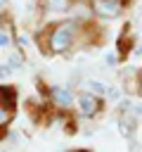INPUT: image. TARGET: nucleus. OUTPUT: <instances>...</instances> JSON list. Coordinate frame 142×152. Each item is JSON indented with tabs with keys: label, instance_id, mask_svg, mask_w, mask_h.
<instances>
[{
	"label": "nucleus",
	"instance_id": "1",
	"mask_svg": "<svg viewBox=\"0 0 142 152\" xmlns=\"http://www.w3.org/2000/svg\"><path fill=\"white\" fill-rule=\"evenodd\" d=\"M73 40V24H62L52 31L50 36V50L52 52H64Z\"/></svg>",
	"mask_w": 142,
	"mask_h": 152
},
{
	"label": "nucleus",
	"instance_id": "2",
	"mask_svg": "<svg viewBox=\"0 0 142 152\" xmlns=\"http://www.w3.org/2000/svg\"><path fill=\"white\" fill-rule=\"evenodd\" d=\"M95 12L99 14V17H116L118 12H121V5L116 2V0H95Z\"/></svg>",
	"mask_w": 142,
	"mask_h": 152
},
{
	"label": "nucleus",
	"instance_id": "3",
	"mask_svg": "<svg viewBox=\"0 0 142 152\" xmlns=\"http://www.w3.org/2000/svg\"><path fill=\"white\" fill-rule=\"evenodd\" d=\"M78 107H80V112H83L85 116H92V114L97 112L99 102L95 100V95H90V93H83V95H78Z\"/></svg>",
	"mask_w": 142,
	"mask_h": 152
},
{
	"label": "nucleus",
	"instance_id": "4",
	"mask_svg": "<svg viewBox=\"0 0 142 152\" xmlns=\"http://www.w3.org/2000/svg\"><path fill=\"white\" fill-rule=\"evenodd\" d=\"M12 116V97L7 95V90H0V126H5Z\"/></svg>",
	"mask_w": 142,
	"mask_h": 152
},
{
	"label": "nucleus",
	"instance_id": "5",
	"mask_svg": "<svg viewBox=\"0 0 142 152\" xmlns=\"http://www.w3.org/2000/svg\"><path fill=\"white\" fill-rule=\"evenodd\" d=\"M135 121H137V116H133V114H128V112H121L118 128H121V133H123L125 138H130V135L135 133Z\"/></svg>",
	"mask_w": 142,
	"mask_h": 152
},
{
	"label": "nucleus",
	"instance_id": "6",
	"mask_svg": "<svg viewBox=\"0 0 142 152\" xmlns=\"http://www.w3.org/2000/svg\"><path fill=\"white\" fill-rule=\"evenodd\" d=\"M52 97H54V102H59V104H64V107H69V104L73 102V97H71V93H69L66 88H52Z\"/></svg>",
	"mask_w": 142,
	"mask_h": 152
},
{
	"label": "nucleus",
	"instance_id": "7",
	"mask_svg": "<svg viewBox=\"0 0 142 152\" xmlns=\"http://www.w3.org/2000/svg\"><path fill=\"white\" fill-rule=\"evenodd\" d=\"M45 5L50 12H64V10H69L71 0H45Z\"/></svg>",
	"mask_w": 142,
	"mask_h": 152
},
{
	"label": "nucleus",
	"instance_id": "8",
	"mask_svg": "<svg viewBox=\"0 0 142 152\" xmlns=\"http://www.w3.org/2000/svg\"><path fill=\"white\" fill-rule=\"evenodd\" d=\"M85 88H88V90H95V93H99V95L109 93V88H106L104 83H97V81H85Z\"/></svg>",
	"mask_w": 142,
	"mask_h": 152
},
{
	"label": "nucleus",
	"instance_id": "9",
	"mask_svg": "<svg viewBox=\"0 0 142 152\" xmlns=\"http://www.w3.org/2000/svg\"><path fill=\"white\" fill-rule=\"evenodd\" d=\"M7 76H12V66L9 64H0V78H7Z\"/></svg>",
	"mask_w": 142,
	"mask_h": 152
},
{
	"label": "nucleus",
	"instance_id": "10",
	"mask_svg": "<svg viewBox=\"0 0 142 152\" xmlns=\"http://www.w3.org/2000/svg\"><path fill=\"white\" fill-rule=\"evenodd\" d=\"M7 64H9V66H21V57H19V55H12V57L7 59Z\"/></svg>",
	"mask_w": 142,
	"mask_h": 152
},
{
	"label": "nucleus",
	"instance_id": "11",
	"mask_svg": "<svg viewBox=\"0 0 142 152\" xmlns=\"http://www.w3.org/2000/svg\"><path fill=\"white\" fill-rule=\"evenodd\" d=\"M0 45H9V38H7V33H2V31H0Z\"/></svg>",
	"mask_w": 142,
	"mask_h": 152
}]
</instances>
